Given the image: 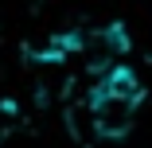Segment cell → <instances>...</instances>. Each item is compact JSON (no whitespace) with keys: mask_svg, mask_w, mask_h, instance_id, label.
Returning <instances> with one entry per match:
<instances>
[{"mask_svg":"<svg viewBox=\"0 0 152 148\" xmlns=\"http://www.w3.org/2000/svg\"><path fill=\"white\" fill-rule=\"evenodd\" d=\"M125 47H129V39H125V31H121L117 23H94V27H82V31L70 39V51H74L98 78L121 66Z\"/></svg>","mask_w":152,"mask_h":148,"instance_id":"2","label":"cell"},{"mask_svg":"<svg viewBox=\"0 0 152 148\" xmlns=\"http://www.w3.org/2000/svg\"><path fill=\"white\" fill-rule=\"evenodd\" d=\"M140 101H144V90L133 70L117 66V70L102 74L90 90V101H86V121L94 129V136H102V140L125 136L140 113Z\"/></svg>","mask_w":152,"mask_h":148,"instance_id":"1","label":"cell"}]
</instances>
